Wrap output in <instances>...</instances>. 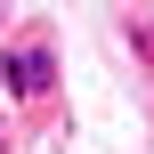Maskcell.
Here are the masks:
<instances>
[{
  "label": "cell",
  "instance_id": "1",
  "mask_svg": "<svg viewBox=\"0 0 154 154\" xmlns=\"http://www.w3.org/2000/svg\"><path fill=\"white\" fill-rule=\"evenodd\" d=\"M49 73H57V65H49V49H8V57H0L8 97H41V89H49Z\"/></svg>",
  "mask_w": 154,
  "mask_h": 154
},
{
  "label": "cell",
  "instance_id": "2",
  "mask_svg": "<svg viewBox=\"0 0 154 154\" xmlns=\"http://www.w3.org/2000/svg\"><path fill=\"white\" fill-rule=\"evenodd\" d=\"M130 49H138V57L154 65V24H130Z\"/></svg>",
  "mask_w": 154,
  "mask_h": 154
},
{
  "label": "cell",
  "instance_id": "3",
  "mask_svg": "<svg viewBox=\"0 0 154 154\" xmlns=\"http://www.w3.org/2000/svg\"><path fill=\"white\" fill-rule=\"evenodd\" d=\"M0 154H8V130H0Z\"/></svg>",
  "mask_w": 154,
  "mask_h": 154
}]
</instances>
